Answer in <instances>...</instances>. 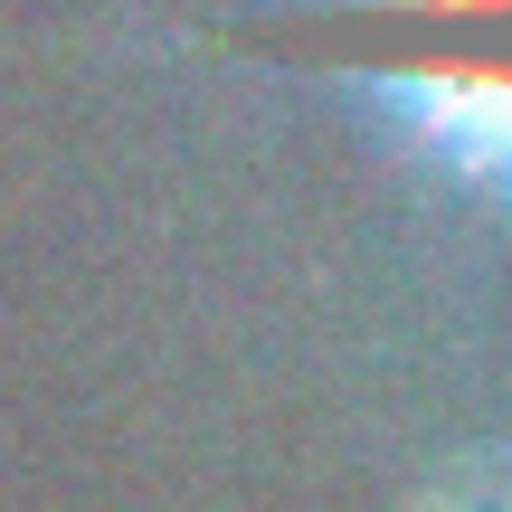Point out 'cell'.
Listing matches in <instances>:
<instances>
[{
	"label": "cell",
	"mask_w": 512,
	"mask_h": 512,
	"mask_svg": "<svg viewBox=\"0 0 512 512\" xmlns=\"http://www.w3.org/2000/svg\"><path fill=\"white\" fill-rule=\"evenodd\" d=\"M238 48L370 86L427 162L512 209V0H332L256 19Z\"/></svg>",
	"instance_id": "cell-1"
}]
</instances>
